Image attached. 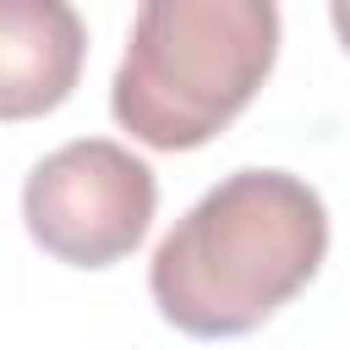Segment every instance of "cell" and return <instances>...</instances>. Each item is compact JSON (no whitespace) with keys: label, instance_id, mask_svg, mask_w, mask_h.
Here are the masks:
<instances>
[{"label":"cell","instance_id":"cell-1","mask_svg":"<svg viewBox=\"0 0 350 350\" xmlns=\"http://www.w3.org/2000/svg\"><path fill=\"white\" fill-rule=\"evenodd\" d=\"M328 252V208L290 170H235L175 219L148 262L153 306L191 339H241L301 295Z\"/></svg>","mask_w":350,"mask_h":350},{"label":"cell","instance_id":"cell-2","mask_svg":"<svg viewBox=\"0 0 350 350\" xmlns=\"http://www.w3.org/2000/svg\"><path fill=\"white\" fill-rule=\"evenodd\" d=\"M279 60V0H142L109 109L159 153L213 142Z\"/></svg>","mask_w":350,"mask_h":350},{"label":"cell","instance_id":"cell-3","mask_svg":"<svg viewBox=\"0 0 350 350\" xmlns=\"http://www.w3.org/2000/svg\"><path fill=\"white\" fill-rule=\"evenodd\" d=\"M159 180L153 170L109 142V137H77L33 164L22 186V219L27 235L71 268H109L131 257L153 224Z\"/></svg>","mask_w":350,"mask_h":350},{"label":"cell","instance_id":"cell-4","mask_svg":"<svg viewBox=\"0 0 350 350\" xmlns=\"http://www.w3.org/2000/svg\"><path fill=\"white\" fill-rule=\"evenodd\" d=\"M88 27L71 0H0V120L60 109L82 77Z\"/></svg>","mask_w":350,"mask_h":350},{"label":"cell","instance_id":"cell-5","mask_svg":"<svg viewBox=\"0 0 350 350\" xmlns=\"http://www.w3.org/2000/svg\"><path fill=\"white\" fill-rule=\"evenodd\" d=\"M328 11H334V33H339V44L350 49V0H328Z\"/></svg>","mask_w":350,"mask_h":350}]
</instances>
